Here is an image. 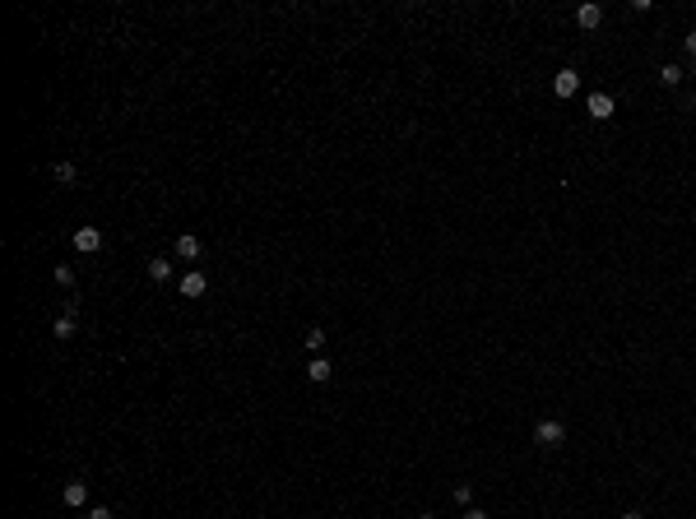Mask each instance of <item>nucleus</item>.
<instances>
[{
    "instance_id": "obj_19",
    "label": "nucleus",
    "mask_w": 696,
    "mask_h": 519,
    "mask_svg": "<svg viewBox=\"0 0 696 519\" xmlns=\"http://www.w3.org/2000/svg\"><path fill=\"white\" fill-rule=\"evenodd\" d=\"M464 519H488V510H479V505H469V510H464Z\"/></svg>"
},
{
    "instance_id": "obj_11",
    "label": "nucleus",
    "mask_w": 696,
    "mask_h": 519,
    "mask_svg": "<svg viewBox=\"0 0 696 519\" xmlns=\"http://www.w3.org/2000/svg\"><path fill=\"white\" fill-rule=\"evenodd\" d=\"M51 176H56V181H61V185H75V181H79V167H75V163H65V158H61V163L51 167Z\"/></svg>"
},
{
    "instance_id": "obj_4",
    "label": "nucleus",
    "mask_w": 696,
    "mask_h": 519,
    "mask_svg": "<svg viewBox=\"0 0 696 519\" xmlns=\"http://www.w3.org/2000/svg\"><path fill=\"white\" fill-rule=\"evenodd\" d=\"M603 24V5H594V0H585L580 10H575V28H585V33H594Z\"/></svg>"
},
{
    "instance_id": "obj_3",
    "label": "nucleus",
    "mask_w": 696,
    "mask_h": 519,
    "mask_svg": "<svg viewBox=\"0 0 696 519\" xmlns=\"http://www.w3.org/2000/svg\"><path fill=\"white\" fill-rule=\"evenodd\" d=\"M553 93H557V98H575V93H580V70H571V65H566V70H557Z\"/></svg>"
},
{
    "instance_id": "obj_10",
    "label": "nucleus",
    "mask_w": 696,
    "mask_h": 519,
    "mask_svg": "<svg viewBox=\"0 0 696 519\" xmlns=\"http://www.w3.org/2000/svg\"><path fill=\"white\" fill-rule=\"evenodd\" d=\"M307 381H311V385H325V381H330V362H325V357H311Z\"/></svg>"
},
{
    "instance_id": "obj_21",
    "label": "nucleus",
    "mask_w": 696,
    "mask_h": 519,
    "mask_svg": "<svg viewBox=\"0 0 696 519\" xmlns=\"http://www.w3.org/2000/svg\"><path fill=\"white\" fill-rule=\"evenodd\" d=\"M418 519H436V515H418Z\"/></svg>"
},
{
    "instance_id": "obj_12",
    "label": "nucleus",
    "mask_w": 696,
    "mask_h": 519,
    "mask_svg": "<svg viewBox=\"0 0 696 519\" xmlns=\"http://www.w3.org/2000/svg\"><path fill=\"white\" fill-rule=\"evenodd\" d=\"M682 75H687L682 65H664V70H659V84H664V89H678V84H682Z\"/></svg>"
},
{
    "instance_id": "obj_13",
    "label": "nucleus",
    "mask_w": 696,
    "mask_h": 519,
    "mask_svg": "<svg viewBox=\"0 0 696 519\" xmlns=\"http://www.w3.org/2000/svg\"><path fill=\"white\" fill-rule=\"evenodd\" d=\"M149 278H154V283H168L172 278V260H149Z\"/></svg>"
},
{
    "instance_id": "obj_14",
    "label": "nucleus",
    "mask_w": 696,
    "mask_h": 519,
    "mask_svg": "<svg viewBox=\"0 0 696 519\" xmlns=\"http://www.w3.org/2000/svg\"><path fill=\"white\" fill-rule=\"evenodd\" d=\"M302 343H307V348L316 352V357H321V348H325V329H321V325H311L307 334H302Z\"/></svg>"
},
{
    "instance_id": "obj_17",
    "label": "nucleus",
    "mask_w": 696,
    "mask_h": 519,
    "mask_svg": "<svg viewBox=\"0 0 696 519\" xmlns=\"http://www.w3.org/2000/svg\"><path fill=\"white\" fill-rule=\"evenodd\" d=\"M79 519H111L107 505H89V510H79Z\"/></svg>"
},
{
    "instance_id": "obj_20",
    "label": "nucleus",
    "mask_w": 696,
    "mask_h": 519,
    "mask_svg": "<svg viewBox=\"0 0 696 519\" xmlns=\"http://www.w3.org/2000/svg\"><path fill=\"white\" fill-rule=\"evenodd\" d=\"M622 519H645V515H641V510H627V515H622Z\"/></svg>"
},
{
    "instance_id": "obj_1",
    "label": "nucleus",
    "mask_w": 696,
    "mask_h": 519,
    "mask_svg": "<svg viewBox=\"0 0 696 519\" xmlns=\"http://www.w3.org/2000/svg\"><path fill=\"white\" fill-rule=\"evenodd\" d=\"M534 445H539V450H562V445H566V427H562L557 417H539V422H534Z\"/></svg>"
},
{
    "instance_id": "obj_8",
    "label": "nucleus",
    "mask_w": 696,
    "mask_h": 519,
    "mask_svg": "<svg viewBox=\"0 0 696 519\" xmlns=\"http://www.w3.org/2000/svg\"><path fill=\"white\" fill-rule=\"evenodd\" d=\"M200 251H204V246H200L195 232H181V237H177V255H181V260H200Z\"/></svg>"
},
{
    "instance_id": "obj_5",
    "label": "nucleus",
    "mask_w": 696,
    "mask_h": 519,
    "mask_svg": "<svg viewBox=\"0 0 696 519\" xmlns=\"http://www.w3.org/2000/svg\"><path fill=\"white\" fill-rule=\"evenodd\" d=\"M75 251H79V255L102 251V232H98V228H79V232H75Z\"/></svg>"
},
{
    "instance_id": "obj_2",
    "label": "nucleus",
    "mask_w": 696,
    "mask_h": 519,
    "mask_svg": "<svg viewBox=\"0 0 696 519\" xmlns=\"http://www.w3.org/2000/svg\"><path fill=\"white\" fill-rule=\"evenodd\" d=\"M585 111H589V121H608V116L618 111V102H613L608 93H589V98H585Z\"/></svg>"
},
{
    "instance_id": "obj_9",
    "label": "nucleus",
    "mask_w": 696,
    "mask_h": 519,
    "mask_svg": "<svg viewBox=\"0 0 696 519\" xmlns=\"http://www.w3.org/2000/svg\"><path fill=\"white\" fill-rule=\"evenodd\" d=\"M75 329H79V325H75V316H70V311H61V316L51 320V334L61 338V343H65V338H75Z\"/></svg>"
},
{
    "instance_id": "obj_18",
    "label": "nucleus",
    "mask_w": 696,
    "mask_h": 519,
    "mask_svg": "<svg viewBox=\"0 0 696 519\" xmlns=\"http://www.w3.org/2000/svg\"><path fill=\"white\" fill-rule=\"evenodd\" d=\"M682 51H687V61H696V28L682 37Z\"/></svg>"
},
{
    "instance_id": "obj_7",
    "label": "nucleus",
    "mask_w": 696,
    "mask_h": 519,
    "mask_svg": "<svg viewBox=\"0 0 696 519\" xmlns=\"http://www.w3.org/2000/svg\"><path fill=\"white\" fill-rule=\"evenodd\" d=\"M177 288H181V297H204V288H209V278H204L200 269H190V274H186L181 283H177Z\"/></svg>"
},
{
    "instance_id": "obj_6",
    "label": "nucleus",
    "mask_w": 696,
    "mask_h": 519,
    "mask_svg": "<svg viewBox=\"0 0 696 519\" xmlns=\"http://www.w3.org/2000/svg\"><path fill=\"white\" fill-rule=\"evenodd\" d=\"M65 505L70 510H89V482H79V477L65 482Z\"/></svg>"
},
{
    "instance_id": "obj_16",
    "label": "nucleus",
    "mask_w": 696,
    "mask_h": 519,
    "mask_svg": "<svg viewBox=\"0 0 696 519\" xmlns=\"http://www.w3.org/2000/svg\"><path fill=\"white\" fill-rule=\"evenodd\" d=\"M455 501L469 510V505H474V487H469V482H455Z\"/></svg>"
},
{
    "instance_id": "obj_15",
    "label": "nucleus",
    "mask_w": 696,
    "mask_h": 519,
    "mask_svg": "<svg viewBox=\"0 0 696 519\" xmlns=\"http://www.w3.org/2000/svg\"><path fill=\"white\" fill-rule=\"evenodd\" d=\"M51 278H56L61 288H75V269H70V264H56V274H51Z\"/></svg>"
}]
</instances>
